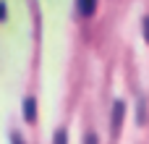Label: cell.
Returning a JSON list of instances; mask_svg holds the SVG:
<instances>
[{"instance_id": "cell-1", "label": "cell", "mask_w": 149, "mask_h": 144, "mask_svg": "<svg viewBox=\"0 0 149 144\" xmlns=\"http://www.w3.org/2000/svg\"><path fill=\"white\" fill-rule=\"evenodd\" d=\"M123 115H126V102H123V100H115V102H113V134L120 131Z\"/></svg>"}, {"instance_id": "cell-2", "label": "cell", "mask_w": 149, "mask_h": 144, "mask_svg": "<svg viewBox=\"0 0 149 144\" xmlns=\"http://www.w3.org/2000/svg\"><path fill=\"white\" fill-rule=\"evenodd\" d=\"M24 121L26 123H34L37 121V102H34V97H26L24 100Z\"/></svg>"}, {"instance_id": "cell-3", "label": "cell", "mask_w": 149, "mask_h": 144, "mask_svg": "<svg viewBox=\"0 0 149 144\" xmlns=\"http://www.w3.org/2000/svg\"><path fill=\"white\" fill-rule=\"evenodd\" d=\"M76 10H79L81 16H92V13L97 10V3H92V0H84V3H76Z\"/></svg>"}, {"instance_id": "cell-4", "label": "cell", "mask_w": 149, "mask_h": 144, "mask_svg": "<svg viewBox=\"0 0 149 144\" xmlns=\"http://www.w3.org/2000/svg\"><path fill=\"white\" fill-rule=\"evenodd\" d=\"M52 144H68V134H65V129H58V131H55Z\"/></svg>"}, {"instance_id": "cell-5", "label": "cell", "mask_w": 149, "mask_h": 144, "mask_svg": "<svg viewBox=\"0 0 149 144\" xmlns=\"http://www.w3.org/2000/svg\"><path fill=\"white\" fill-rule=\"evenodd\" d=\"M136 115H139V118H136L139 123L147 121V105H144V100H139V110H136Z\"/></svg>"}, {"instance_id": "cell-6", "label": "cell", "mask_w": 149, "mask_h": 144, "mask_svg": "<svg viewBox=\"0 0 149 144\" xmlns=\"http://www.w3.org/2000/svg\"><path fill=\"white\" fill-rule=\"evenodd\" d=\"M144 39L149 42V16H144Z\"/></svg>"}, {"instance_id": "cell-7", "label": "cell", "mask_w": 149, "mask_h": 144, "mask_svg": "<svg viewBox=\"0 0 149 144\" xmlns=\"http://www.w3.org/2000/svg\"><path fill=\"white\" fill-rule=\"evenodd\" d=\"M84 144H97V136H94V134H86V142Z\"/></svg>"}, {"instance_id": "cell-8", "label": "cell", "mask_w": 149, "mask_h": 144, "mask_svg": "<svg viewBox=\"0 0 149 144\" xmlns=\"http://www.w3.org/2000/svg\"><path fill=\"white\" fill-rule=\"evenodd\" d=\"M10 144H24V139H21L18 134H13V136H10Z\"/></svg>"}, {"instance_id": "cell-9", "label": "cell", "mask_w": 149, "mask_h": 144, "mask_svg": "<svg viewBox=\"0 0 149 144\" xmlns=\"http://www.w3.org/2000/svg\"><path fill=\"white\" fill-rule=\"evenodd\" d=\"M3 18H5V5L0 3V21H3Z\"/></svg>"}]
</instances>
